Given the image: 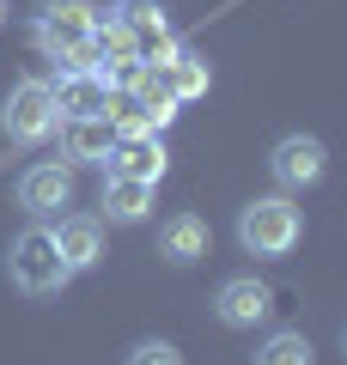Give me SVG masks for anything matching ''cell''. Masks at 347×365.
Returning a JSON list of instances; mask_svg holds the SVG:
<instances>
[{
  "instance_id": "obj_1",
  "label": "cell",
  "mask_w": 347,
  "mask_h": 365,
  "mask_svg": "<svg viewBox=\"0 0 347 365\" xmlns=\"http://www.w3.org/2000/svg\"><path fill=\"white\" fill-rule=\"evenodd\" d=\"M98 25L104 6L91 0H37V13H31L37 49L61 67H98Z\"/></svg>"
},
{
  "instance_id": "obj_2",
  "label": "cell",
  "mask_w": 347,
  "mask_h": 365,
  "mask_svg": "<svg viewBox=\"0 0 347 365\" xmlns=\"http://www.w3.org/2000/svg\"><path fill=\"white\" fill-rule=\"evenodd\" d=\"M298 237H305V213L293 207V195H256L244 213H238V244L250 256H293Z\"/></svg>"
},
{
  "instance_id": "obj_3",
  "label": "cell",
  "mask_w": 347,
  "mask_h": 365,
  "mask_svg": "<svg viewBox=\"0 0 347 365\" xmlns=\"http://www.w3.org/2000/svg\"><path fill=\"white\" fill-rule=\"evenodd\" d=\"M6 274H13V287L31 292V299H49V292H61L67 280H74V274H67V262H61V250H55V232H49L43 220L31 225V232L13 237Z\"/></svg>"
},
{
  "instance_id": "obj_4",
  "label": "cell",
  "mask_w": 347,
  "mask_h": 365,
  "mask_svg": "<svg viewBox=\"0 0 347 365\" xmlns=\"http://www.w3.org/2000/svg\"><path fill=\"white\" fill-rule=\"evenodd\" d=\"M0 128L13 146H43L55 128H61V110H55V91L49 79H19L0 104Z\"/></svg>"
},
{
  "instance_id": "obj_5",
  "label": "cell",
  "mask_w": 347,
  "mask_h": 365,
  "mask_svg": "<svg viewBox=\"0 0 347 365\" xmlns=\"http://www.w3.org/2000/svg\"><path fill=\"white\" fill-rule=\"evenodd\" d=\"M323 170H329V146L317 134H281L268 153V177L281 182V195H298V189L323 182Z\"/></svg>"
},
{
  "instance_id": "obj_6",
  "label": "cell",
  "mask_w": 347,
  "mask_h": 365,
  "mask_svg": "<svg viewBox=\"0 0 347 365\" xmlns=\"http://www.w3.org/2000/svg\"><path fill=\"white\" fill-rule=\"evenodd\" d=\"M110 19L129 31V43H134L141 61H165V55L177 49V31H171V19H165V0H116Z\"/></svg>"
},
{
  "instance_id": "obj_7",
  "label": "cell",
  "mask_w": 347,
  "mask_h": 365,
  "mask_svg": "<svg viewBox=\"0 0 347 365\" xmlns=\"http://www.w3.org/2000/svg\"><path fill=\"white\" fill-rule=\"evenodd\" d=\"M213 317L226 329H256L274 317V287L268 280H256V274H231L226 287L213 292Z\"/></svg>"
},
{
  "instance_id": "obj_8",
  "label": "cell",
  "mask_w": 347,
  "mask_h": 365,
  "mask_svg": "<svg viewBox=\"0 0 347 365\" xmlns=\"http://www.w3.org/2000/svg\"><path fill=\"white\" fill-rule=\"evenodd\" d=\"M19 207L31 213V220H55L61 207H74V165H31L25 177H19Z\"/></svg>"
},
{
  "instance_id": "obj_9",
  "label": "cell",
  "mask_w": 347,
  "mask_h": 365,
  "mask_svg": "<svg viewBox=\"0 0 347 365\" xmlns=\"http://www.w3.org/2000/svg\"><path fill=\"white\" fill-rule=\"evenodd\" d=\"M49 91H55L61 122H74V116H104L110 98H116V86L98 73V67H61V79H55Z\"/></svg>"
},
{
  "instance_id": "obj_10",
  "label": "cell",
  "mask_w": 347,
  "mask_h": 365,
  "mask_svg": "<svg viewBox=\"0 0 347 365\" xmlns=\"http://www.w3.org/2000/svg\"><path fill=\"white\" fill-rule=\"evenodd\" d=\"M122 91H129L134 104L153 116V128H165V122L183 110V98H177V86H171V67H165V61H141V67H134V79H129Z\"/></svg>"
},
{
  "instance_id": "obj_11",
  "label": "cell",
  "mask_w": 347,
  "mask_h": 365,
  "mask_svg": "<svg viewBox=\"0 0 347 365\" xmlns=\"http://www.w3.org/2000/svg\"><path fill=\"white\" fill-rule=\"evenodd\" d=\"M110 153H116L110 116H74V122H61V165H104Z\"/></svg>"
},
{
  "instance_id": "obj_12",
  "label": "cell",
  "mask_w": 347,
  "mask_h": 365,
  "mask_svg": "<svg viewBox=\"0 0 347 365\" xmlns=\"http://www.w3.org/2000/svg\"><path fill=\"white\" fill-rule=\"evenodd\" d=\"M55 250H61L67 274H91V268H98V256H104V232H98V220H86V213H67V220L55 225Z\"/></svg>"
},
{
  "instance_id": "obj_13",
  "label": "cell",
  "mask_w": 347,
  "mask_h": 365,
  "mask_svg": "<svg viewBox=\"0 0 347 365\" xmlns=\"http://www.w3.org/2000/svg\"><path fill=\"white\" fill-rule=\"evenodd\" d=\"M110 177H134V182H159L165 177V146L159 134H134V140H116V153L104 158Z\"/></svg>"
},
{
  "instance_id": "obj_14",
  "label": "cell",
  "mask_w": 347,
  "mask_h": 365,
  "mask_svg": "<svg viewBox=\"0 0 347 365\" xmlns=\"http://www.w3.org/2000/svg\"><path fill=\"white\" fill-rule=\"evenodd\" d=\"M159 256H165L171 268H195V262L207 256V220H195V213L165 220L159 225Z\"/></svg>"
},
{
  "instance_id": "obj_15",
  "label": "cell",
  "mask_w": 347,
  "mask_h": 365,
  "mask_svg": "<svg viewBox=\"0 0 347 365\" xmlns=\"http://www.w3.org/2000/svg\"><path fill=\"white\" fill-rule=\"evenodd\" d=\"M153 189H159V182L104 177V220H110V225H141L146 213H153Z\"/></svg>"
},
{
  "instance_id": "obj_16",
  "label": "cell",
  "mask_w": 347,
  "mask_h": 365,
  "mask_svg": "<svg viewBox=\"0 0 347 365\" xmlns=\"http://www.w3.org/2000/svg\"><path fill=\"white\" fill-rule=\"evenodd\" d=\"M165 67H171V86H177V98H183V104L207 98V79H213V73H207V61L189 49V43H177V49L165 55Z\"/></svg>"
},
{
  "instance_id": "obj_17",
  "label": "cell",
  "mask_w": 347,
  "mask_h": 365,
  "mask_svg": "<svg viewBox=\"0 0 347 365\" xmlns=\"http://www.w3.org/2000/svg\"><path fill=\"white\" fill-rule=\"evenodd\" d=\"M250 365H317V347L305 341V329H274Z\"/></svg>"
},
{
  "instance_id": "obj_18",
  "label": "cell",
  "mask_w": 347,
  "mask_h": 365,
  "mask_svg": "<svg viewBox=\"0 0 347 365\" xmlns=\"http://www.w3.org/2000/svg\"><path fill=\"white\" fill-rule=\"evenodd\" d=\"M104 116H110L116 140H134V134H159V128H153V116H146V110L134 104L129 91H116V98H110V110H104Z\"/></svg>"
},
{
  "instance_id": "obj_19",
  "label": "cell",
  "mask_w": 347,
  "mask_h": 365,
  "mask_svg": "<svg viewBox=\"0 0 347 365\" xmlns=\"http://www.w3.org/2000/svg\"><path fill=\"white\" fill-rule=\"evenodd\" d=\"M129 365H183V353L171 347V341H141V347L129 353Z\"/></svg>"
},
{
  "instance_id": "obj_20",
  "label": "cell",
  "mask_w": 347,
  "mask_h": 365,
  "mask_svg": "<svg viewBox=\"0 0 347 365\" xmlns=\"http://www.w3.org/2000/svg\"><path fill=\"white\" fill-rule=\"evenodd\" d=\"M0 25H6V0H0Z\"/></svg>"
},
{
  "instance_id": "obj_21",
  "label": "cell",
  "mask_w": 347,
  "mask_h": 365,
  "mask_svg": "<svg viewBox=\"0 0 347 365\" xmlns=\"http://www.w3.org/2000/svg\"><path fill=\"white\" fill-rule=\"evenodd\" d=\"M341 347H347V335H341Z\"/></svg>"
}]
</instances>
